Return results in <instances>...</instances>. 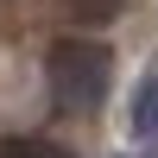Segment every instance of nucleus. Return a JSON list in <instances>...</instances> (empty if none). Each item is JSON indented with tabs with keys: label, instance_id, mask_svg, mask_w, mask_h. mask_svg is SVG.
Returning <instances> with one entry per match:
<instances>
[{
	"label": "nucleus",
	"instance_id": "20e7f679",
	"mask_svg": "<svg viewBox=\"0 0 158 158\" xmlns=\"http://www.w3.org/2000/svg\"><path fill=\"white\" fill-rule=\"evenodd\" d=\"M70 19L76 25H108V19H120V0H70Z\"/></svg>",
	"mask_w": 158,
	"mask_h": 158
},
{
	"label": "nucleus",
	"instance_id": "f03ea898",
	"mask_svg": "<svg viewBox=\"0 0 158 158\" xmlns=\"http://www.w3.org/2000/svg\"><path fill=\"white\" fill-rule=\"evenodd\" d=\"M133 133H139V139H152V133H158V70L133 89Z\"/></svg>",
	"mask_w": 158,
	"mask_h": 158
},
{
	"label": "nucleus",
	"instance_id": "7ed1b4c3",
	"mask_svg": "<svg viewBox=\"0 0 158 158\" xmlns=\"http://www.w3.org/2000/svg\"><path fill=\"white\" fill-rule=\"evenodd\" d=\"M0 158H70L57 139H38V133H6L0 139Z\"/></svg>",
	"mask_w": 158,
	"mask_h": 158
},
{
	"label": "nucleus",
	"instance_id": "f257e3e1",
	"mask_svg": "<svg viewBox=\"0 0 158 158\" xmlns=\"http://www.w3.org/2000/svg\"><path fill=\"white\" fill-rule=\"evenodd\" d=\"M108 44H95V38H57L44 57V82H51V101H57L63 114H89L101 108V95H108Z\"/></svg>",
	"mask_w": 158,
	"mask_h": 158
}]
</instances>
